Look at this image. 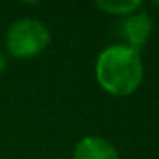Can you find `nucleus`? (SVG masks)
Here are the masks:
<instances>
[{
    "label": "nucleus",
    "mask_w": 159,
    "mask_h": 159,
    "mask_svg": "<svg viewBox=\"0 0 159 159\" xmlns=\"http://www.w3.org/2000/svg\"><path fill=\"white\" fill-rule=\"evenodd\" d=\"M152 33V19L147 14H132L121 22V36L127 41L128 48L139 50L147 43L149 36Z\"/></svg>",
    "instance_id": "7ed1b4c3"
},
{
    "label": "nucleus",
    "mask_w": 159,
    "mask_h": 159,
    "mask_svg": "<svg viewBox=\"0 0 159 159\" xmlns=\"http://www.w3.org/2000/svg\"><path fill=\"white\" fill-rule=\"evenodd\" d=\"M144 63L139 52L125 45H111L96 60V79L104 91L115 96H128L142 82Z\"/></svg>",
    "instance_id": "f257e3e1"
},
{
    "label": "nucleus",
    "mask_w": 159,
    "mask_h": 159,
    "mask_svg": "<svg viewBox=\"0 0 159 159\" xmlns=\"http://www.w3.org/2000/svg\"><path fill=\"white\" fill-rule=\"evenodd\" d=\"M74 159H120L111 142L103 137H84L74 149Z\"/></svg>",
    "instance_id": "20e7f679"
},
{
    "label": "nucleus",
    "mask_w": 159,
    "mask_h": 159,
    "mask_svg": "<svg viewBox=\"0 0 159 159\" xmlns=\"http://www.w3.org/2000/svg\"><path fill=\"white\" fill-rule=\"evenodd\" d=\"M55 159H63V157H55Z\"/></svg>",
    "instance_id": "0eeeda50"
},
{
    "label": "nucleus",
    "mask_w": 159,
    "mask_h": 159,
    "mask_svg": "<svg viewBox=\"0 0 159 159\" xmlns=\"http://www.w3.org/2000/svg\"><path fill=\"white\" fill-rule=\"evenodd\" d=\"M96 5L108 14H132L142 5L139 0H98Z\"/></svg>",
    "instance_id": "39448f33"
},
{
    "label": "nucleus",
    "mask_w": 159,
    "mask_h": 159,
    "mask_svg": "<svg viewBox=\"0 0 159 159\" xmlns=\"http://www.w3.org/2000/svg\"><path fill=\"white\" fill-rule=\"evenodd\" d=\"M5 65H7V58L4 57V53H0V74L4 72Z\"/></svg>",
    "instance_id": "423d86ee"
},
{
    "label": "nucleus",
    "mask_w": 159,
    "mask_h": 159,
    "mask_svg": "<svg viewBox=\"0 0 159 159\" xmlns=\"http://www.w3.org/2000/svg\"><path fill=\"white\" fill-rule=\"evenodd\" d=\"M7 50L17 58H29L48 46L50 31L41 21L24 17L14 21L7 29Z\"/></svg>",
    "instance_id": "f03ea898"
}]
</instances>
